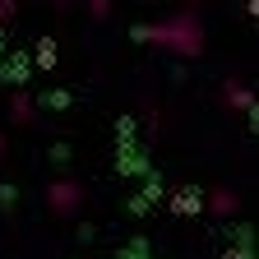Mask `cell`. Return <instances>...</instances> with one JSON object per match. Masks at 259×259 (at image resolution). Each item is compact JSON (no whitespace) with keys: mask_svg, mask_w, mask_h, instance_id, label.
I'll use <instances>...</instances> for the list:
<instances>
[{"mask_svg":"<svg viewBox=\"0 0 259 259\" xmlns=\"http://www.w3.org/2000/svg\"><path fill=\"white\" fill-rule=\"evenodd\" d=\"M47 204H51V213H60V218L79 213V208H83V190H79V181H51V185H47Z\"/></svg>","mask_w":259,"mask_h":259,"instance_id":"7a4b0ae2","label":"cell"},{"mask_svg":"<svg viewBox=\"0 0 259 259\" xmlns=\"http://www.w3.org/2000/svg\"><path fill=\"white\" fill-rule=\"evenodd\" d=\"M139 37L153 42V47H162V51H176V56L190 60V56L204 51V23H199V14H194V10H181L176 19H162V23L139 28Z\"/></svg>","mask_w":259,"mask_h":259,"instance_id":"6da1fadb","label":"cell"},{"mask_svg":"<svg viewBox=\"0 0 259 259\" xmlns=\"http://www.w3.org/2000/svg\"><path fill=\"white\" fill-rule=\"evenodd\" d=\"M236 204H241V199H236L232 190H213V194H204V208H213V213H222V218L236 213Z\"/></svg>","mask_w":259,"mask_h":259,"instance_id":"5b68a950","label":"cell"},{"mask_svg":"<svg viewBox=\"0 0 259 259\" xmlns=\"http://www.w3.org/2000/svg\"><path fill=\"white\" fill-rule=\"evenodd\" d=\"M14 14V5H0V28H5V19Z\"/></svg>","mask_w":259,"mask_h":259,"instance_id":"ba28073f","label":"cell"},{"mask_svg":"<svg viewBox=\"0 0 259 259\" xmlns=\"http://www.w3.org/2000/svg\"><path fill=\"white\" fill-rule=\"evenodd\" d=\"M222 102L232 107V111H250V107H254V93H250L241 79H227V83H222Z\"/></svg>","mask_w":259,"mask_h":259,"instance_id":"3957f363","label":"cell"},{"mask_svg":"<svg viewBox=\"0 0 259 259\" xmlns=\"http://www.w3.org/2000/svg\"><path fill=\"white\" fill-rule=\"evenodd\" d=\"M37 65H42V70H51V65H56V42H51V37L37 42Z\"/></svg>","mask_w":259,"mask_h":259,"instance_id":"8992f818","label":"cell"},{"mask_svg":"<svg viewBox=\"0 0 259 259\" xmlns=\"http://www.w3.org/2000/svg\"><path fill=\"white\" fill-rule=\"evenodd\" d=\"M0 157H5V135H0Z\"/></svg>","mask_w":259,"mask_h":259,"instance_id":"9c48e42d","label":"cell"},{"mask_svg":"<svg viewBox=\"0 0 259 259\" xmlns=\"http://www.w3.org/2000/svg\"><path fill=\"white\" fill-rule=\"evenodd\" d=\"M171 208L176 213H204V194L199 190H176L171 194Z\"/></svg>","mask_w":259,"mask_h":259,"instance_id":"277c9868","label":"cell"},{"mask_svg":"<svg viewBox=\"0 0 259 259\" xmlns=\"http://www.w3.org/2000/svg\"><path fill=\"white\" fill-rule=\"evenodd\" d=\"M14 120H32V102L28 97H14Z\"/></svg>","mask_w":259,"mask_h":259,"instance_id":"52a82bcc","label":"cell"}]
</instances>
